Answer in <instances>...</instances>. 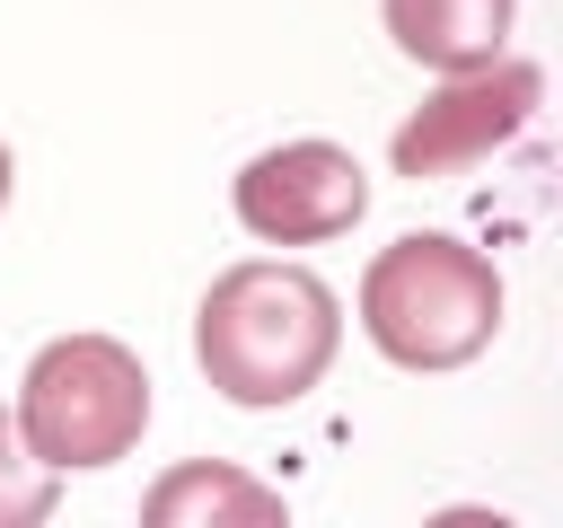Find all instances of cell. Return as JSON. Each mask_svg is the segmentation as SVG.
Instances as JSON below:
<instances>
[{
    "label": "cell",
    "mask_w": 563,
    "mask_h": 528,
    "mask_svg": "<svg viewBox=\"0 0 563 528\" xmlns=\"http://www.w3.org/2000/svg\"><path fill=\"white\" fill-rule=\"evenodd\" d=\"M501 273L484 246H466L457 229H405L387 238L369 264H361V290H352V317L369 334V352L387 370H413V378H440V370H466L493 352L501 334Z\"/></svg>",
    "instance_id": "obj_2"
},
{
    "label": "cell",
    "mask_w": 563,
    "mask_h": 528,
    "mask_svg": "<svg viewBox=\"0 0 563 528\" xmlns=\"http://www.w3.org/2000/svg\"><path fill=\"white\" fill-rule=\"evenodd\" d=\"M141 528H290L282 484L229 466V458H176L141 493Z\"/></svg>",
    "instance_id": "obj_6"
},
{
    "label": "cell",
    "mask_w": 563,
    "mask_h": 528,
    "mask_svg": "<svg viewBox=\"0 0 563 528\" xmlns=\"http://www.w3.org/2000/svg\"><path fill=\"white\" fill-rule=\"evenodd\" d=\"M422 528H510V519H501V510H431Z\"/></svg>",
    "instance_id": "obj_9"
},
{
    "label": "cell",
    "mask_w": 563,
    "mask_h": 528,
    "mask_svg": "<svg viewBox=\"0 0 563 528\" xmlns=\"http://www.w3.org/2000/svg\"><path fill=\"white\" fill-rule=\"evenodd\" d=\"M53 502H62V475L26 458V440H18V422L0 405V528H44Z\"/></svg>",
    "instance_id": "obj_8"
},
{
    "label": "cell",
    "mask_w": 563,
    "mask_h": 528,
    "mask_svg": "<svg viewBox=\"0 0 563 528\" xmlns=\"http://www.w3.org/2000/svg\"><path fill=\"white\" fill-rule=\"evenodd\" d=\"M9 194H18V158H9V141H0V211H9Z\"/></svg>",
    "instance_id": "obj_10"
},
{
    "label": "cell",
    "mask_w": 563,
    "mask_h": 528,
    "mask_svg": "<svg viewBox=\"0 0 563 528\" xmlns=\"http://www.w3.org/2000/svg\"><path fill=\"white\" fill-rule=\"evenodd\" d=\"M343 352V299L290 255H246L194 299V370L238 414H282L325 387Z\"/></svg>",
    "instance_id": "obj_1"
},
{
    "label": "cell",
    "mask_w": 563,
    "mask_h": 528,
    "mask_svg": "<svg viewBox=\"0 0 563 528\" xmlns=\"http://www.w3.org/2000/svg\"><path fill=\"white\" fill-rule=\"evenodd\" d=\"M229 211L255 246H325L343 229H361L369 211V167L343 141H273L229 176Z\"/></svg>",
    "instance_id": "obj_5"
},
{
    "label": "cell",
    "mask_w": 563,
    "mask_h": 528,
    "mask_svg": "<svg viewBox=\"0 0 563 528\" xmlns=\"http://www.w3.org/2000/svg\"><path fill=\"white\" fill-rule=\"evenodd\" d=\"M158 396H150V370L123 334H53L35 343V361L18 370V396H9V422L26 440L35 466L53 475H97V466H123L150 431Z\"/></svg>",
    "instance_id": "obj_3"
},
{
    "label": "cell",
    "mask_w": 563,
    "mask_h": 528,
    "mask_svg": "<svg viewBox=\"0 0 563 528\" xmlns=\"http://www.w3.org/2000/svg\"><path fill=\"white\" fill-rule=\"evenodd\" d=\"M537 106H545V62H528V53H493L475 70H440L431 97L387 132V176H405V185L466 176V167L519 150Z\"/></svg>",
    "instance_id": "obj_4"
},
{
    "label": "cell",
    "mask_w": 563,
    "mask_h": 528,
    "mask_svg": "<svg viewBox=\"0 0 563 528\" xmlns=\"http://www.w3.org/2000/svg\"><path fill=\"white\" fill-rule=\"evenodd\" d=\"M378 26L413 70L440 79V70H475V62L510 53L519 0H378Z\"/></svg>",
    "instance_id": "obj_7"
}]
</instances>
